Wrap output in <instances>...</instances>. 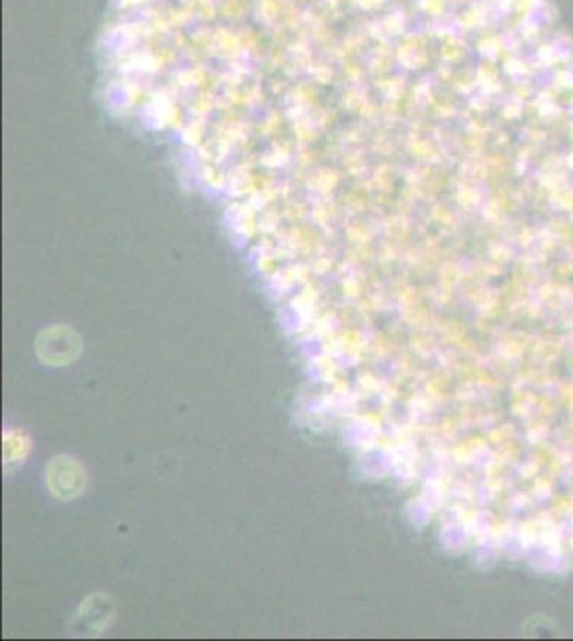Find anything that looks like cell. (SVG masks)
<instances>
[{
	"label": "cell",
	"mask_w": 573,
	"mask_h": 641,
	"mask_svg": "<svg viewBox=\"0 0 573 641\" xmlns=\"http://www.w3.org/2000/svg\"><path fill=\"white\" fill-rule=\"evenodd\" d=\"M37 353L48 364H69L80 353V341L71 330L53 328L37 339Z\"/></svg>",
	"instance_id": "obj_1"
},
{
	"label": "cell",
	"mask_w": 573,
	"mask_h": 641,
	"mask_svg": "<svg viewBox=\"0 0 573 641\" xmlns=\"http://www.w3.org/2000/svg\"><path fill=\"white\" fill-rule=\"evenodd\" d=\"M48 484L52 492L58 494L60 498H71L84 488V475L75 462L62 458V460H53L50 464Z\"/></svg>",
	"instance_id": "obj_2"
}]
</instances>
